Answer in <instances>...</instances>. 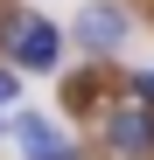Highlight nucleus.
<instances>
[{
    "instance_id": "f257e3e1",
    "label": "nucleus",
    "mask_w": 154,
    "mask_h": 160,
    "mask_svg": "<svg viewBox=\"0 0 154 160\" xmlns=\"http://www.w3.org/2000/svg\"><path fill=\"white\" fill-rule=\"evenodd\" d=\"M7 56H14V70H56V56H63V42H56V28L49 21H14L7 28Z\"/></svg>"
},
{
    "instance_id": "20e7f679",
    "label": "nucleus",
    "mask_w": 154,
    "mask_h": 160,
    "mask_svg": "<svg viewBox=\"0 0 154 160\" xmlns=\"http://www.w3.org/2000/svg\"><path fill=\"white\" fill-rule=\"evenodd\" d=\"M21 139H28V160H70V153L56 146V132H49L42 118H21Z\"/></svg>"
},
{
    "instance_id": "39448f33",
    "label": "nucleus",
    "mask_w": 154,
    "mask_h": 160,
    "mask_svg": "<svg viewBox=\"0 0 154 160\" xmlns=\"http://www.w3.org/2000/svg\"><path fill=\"white\" fill-rule=\"evenodd\" d=\"M14 98H21V77H14V70H0V104H14Z\"/></svg>"
},
{
    "instance_id": "f03ea898",
    "label": "nucleus",
    "mask_w": 154,
    "mask_h": 160,
    "mask_svg": "<svg viewBox=\"0 0 154 160\" xmlns=\"http://www.w3.org/2000/svg\"><path fill=\"white\" fill-rule=\"evenodd\" d=\"M112 146H119L126 160L154 146V104H140V98H126V104H119V112H112Z\"/></svg>"
},
{
    "instance_id": "7ed1b4c3",
    "label": "nucleus",
    "mask_w": 154,
    "mask_h": 160,
    "mask_svg": "<svg viewBox=\"0 0 154 160\" xmlns=\"http://www.w3.org/2000/svg\"><path fill=\"white\" fill-rule=\"evenodd\" d=\"M77 42L98 49V56H112V49L126 42V14H119V7H105V0H98V7H84V14H77Z\"/></svg>"
},
{
    "instance_id": "423d86ee",
    "label": "nucleus",
    "mask_w": 154,
    "mask_h": 160,
    "mask_svg": "<svg viewBox=\"0 0 154 160\" xmlns=\"http://www.w3.org/2000/svg\"><path fill=\"white\" fill-rule=\"evenodd\" d=\"M133 98H140V104H154V77H140V84H133Z\"/></svg>"
}]
</instances>
